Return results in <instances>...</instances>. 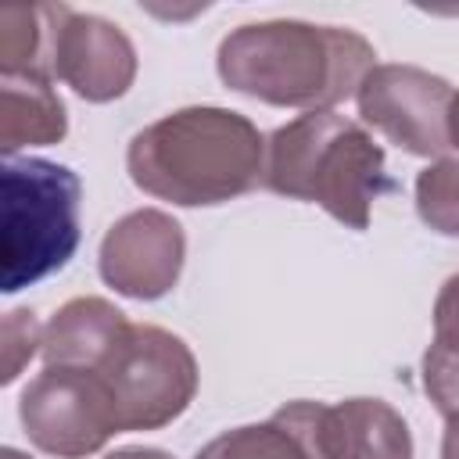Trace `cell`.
I'll return each mask as SVG.
<instances>
[{
  "label": "cell",
  "instance_id": "3957f363",
  "mask_svg": "<svg viewBox=\"0 0 459 459\" xmlns=\"http://www.w3.org/2000/svg\"><path fill=\"white\" fill-rule=\"evenodd\" d=\"M262 186L312 201L348 230H366L373 201L387 190L384 147L337 111H305L265 140Z\"/></svg>",
  "mask_w": 459,
  "mask_h": 459
},
{
  "label": "cell",
  "instance_id": "ba28073f",
  "mask_svg": "<svg viewBox=\"0 0 459 459\" xmlns=\"http://www.w3.org/2000/svg\"><path fill=\"white\" fill-rule=\"evenodd\" d=\"M183 255H186L183 226L158 208H140L122 215L104 233L97 265H100V280L118 294L136 301H154L176 287Z\"/></svg>",
  "mask_w": 459,
  "mask_h": 459
},
{
  "label": "cell",
  "instance_id": "7a4b0ae2",
  "mask_svg": "<svg viewBox=\"0 0 459 459\" xmlns=\"http://www.w3.org/2000/svg\"><path fill=\"white\" fill-rule=\"evenodd\" d=\"M265 140L230 108H179L129 140V179L183 208L222 204L262 183Z\"/></svg>",
  "mask_w": 459,
  "mask_h": 459
},
{
  "label": "cell",
  "instance_id": "6da1fadb",
  "mask_svg": "<svg viewBox=\"0 0 459 459\" xmlns=\"http://www.w3.org/2000/svg\"><path fill=\"white\" fill-rule=\"evenodd\" d=\"M369 39L337 25H308L294 18L255 22L233 29L219 43V75L230 90L276 104L330 111L359 93L377 68Z\"/></svg>",
  "mask_w": 459,
  "mask_h": 459
},
{
  "label": "cell",
  "instance_id": "7402d4cb",
  "mask_svg": "<svg viewBox=\"0 0 459 459\" xmlns=\"http://www.w3.org/2000/svg\"><path fill=\"white\" fill-rule=\"evenodd\" d=\"M0 459H29V455H22L18 448H4V452H0Z\"/></svg>",
  "mask_w": 459,
  "mask_h": 459
},
{
  "label": "cell",
  "instance_id": "8992f818",
  "mask_svg": "<svg viewBox=\"0 0 459 459\" xmlns=\"http://www.w3.org/2000/svg\"><path fill=\"white\" fill-rule=\"evenodd\" d=\"M18 420L29 441L57 459L93 455L111 434H122L100 373L75 366H43L18 398Z\"/></svg>",
  "mask_w": 459,
  "mask_h": 459
},
{
  "label": "cell",
  "instance_id": "52a82bcc",
  "mask_svg": "<svg viewBox=\"0 0 459 459\" xmlns=\"http://www.w3.org/2000/svg\"><path fill=\"white\" fill-rule=\"evenodd\" d=\"M452 97L455 93L441 75L416 65H377L355 93L362 122L420 158H441L452 147Z\"/></svg>",
  "mask_w": 459,
  "mask_h": 459
},
{
  "label": "cell",
  "instance_id": "44dd1931",
  "mask_svg": "<svg viewBox=\"0 0 459 459\" xmlns=\"http://www.w3.org/2000/svg\"><path fill=\"white\" fill-rule=\"evenodd\" d=\"M448 140L452 147H459V93L452 97V111H448Z\"/></svg>",
  "mask_w": 459,
  "mask_h": 459
},
{
  "label": "cell",
  "instance_id": "e0dca14e",
  "mask_svg": "<svg viewBox=\"0 0 459 459\" xmlns=\"http://www.w3.org/2000/svg\"><path fill=\"white\" fill-rule=\"evenodd\" d=\"M43 351V326L36 319L32 308H14L4 316V330H0V355H4V366H0V380L11 384L18 380L22 366Z\"/></svg>",
  "mask_w": 459,
  "mask_h": 459
},
{
  "label": "cell",
  "instance_id": "277c9868",
  "mask_svg": "<svg viewBox=\"0 0 459 459\" xmlns=\"http://www.w3.org/2000/svg\"><path fill=\"white\" fill-rule=\"evenodd\" d=\"M79 176L47 158H7L0 169V290L14 294L79 247Z\"/></svg>",
  "mask_w": 459,
  "mask_h": 459
},
{
  "label": "cell",
  "instance_id": "8fae6325",
  "mask_svg": "<svg viewBox=\"0 0 459 459\" xmlns=\"http://www.w3.org/2000/svg\"><path fill=\"white\" fill-rule=\"evenodd\" d=\"M68 133L65 104L47 75L0 79V151L14 158L22 147H47Z\"/></svg>",
  "mask_w": 459,
  "mask_h": 459
},
{
  "label": "cell",
  "instance_id": "30bf717a",
  "mask_svg": "<svg viewBox=\"0 0 459 459\" xmlns=\"http://www.w3.org/2000/svg\"><path fill=\"white\" fill-rule=\"evenodd\" d=\"M129 326L126 312H118L104 298H72L54 312L43 326V359L47 366H75L97 369L118 333Z\"/></svg>",
  "mask_w": 459,
  "mask_h": 459
},
{
  "label": "cell",
  "instance_id": "4fadbf2b",
  "mask_svg": "<svg viewBox=\"0 0 459 459\" xmlns=\"http://www.w3.org/2000/svg\"><path fill=\"white\" fill-rule=\"evenodd\" d=\"M57 4H4L0 7V75H47L54 47Z\"/></svg>",
  "mask_w": 459,
  "mask_h": 459
},
{
  "label": "cell",
  "instance_id": "9a60e30c",
  "mask_svg": "<svg viewBox=\"0 0 459 459\" xmlns=\"http://www.w3.org/2000/svg\"><path fill=\"white\" fill-rule=\"evenodd\" d=\"M416 212L430 230L459 237V158H437L416 176Z\"/></svg>",
  "mask_w": 459,
  "mask_h": 459
},
{
  "label": "cell",
  "instance_id": "5bb4252c",
  "mask_svg": "<svg viewBox=\"0 0 459 459\" xmlns=\"http://www.w3.org/2000/svg\"><path fill=\"white\" fill-rule=\"evenodd\" d=\"M194 459H312L305 445L273 416L265 423L233 427L212 437Z\"/></svg>",
  "mask_w": 459,
  "mask_h": 459
},
{
  "label": "cell",
  "instance_id": "9c48e42d",
  "mask_svg": "<svg viewBox=\"0 0 459 459\" xmlns=\"http://www.w3.org/2000/svg\"><path fill=\"white\" fill-rule=\"evenodd\" d=\"M50 72L65 86H72L82 100L104 104V100L122 97L133 86L136 50L115 22L100 14H79L57 4Z\"/></svg>",
  "mask_w": 459,
  "mask_h": 459
},
{
  "label": "cell",
  "instance_id": "5b68a950",
  "mask_svg": "<svg viewBox=\"0 0 459 459\" xmlns=\"http://www.w3.org/2000/svg\"><path fill=\"white\" fill-rule=\"evenodd\" d=\"M118 412V430H158L186 412L197 394L194 351L172 330L129 323L97 362Z\"/></svg>",
  "mask_w": 459,
  "mask_h": 459
},
{
  "label": "cell",
  "instance_id": "ffe728a7",
  "mask_svg": "<svg viewBox=\"0 0 459 459\" xmlns=\"http://www.w3.org/2000/svg\"><path fill=\"white\" fill-rule=\"evenodd\" d=\"M108 459H172V455L161 452V448H118Z\"/></svg>",
  "mask_w": 459,
  "mask_h": 459
},
{
  "label": "cell",
  "instance_id": "d6986e66",
  "mask_svg": "<svg viewBox=\"0 0 459 459\" xmlns=\"http://www.w3.org/2000/svg\"><path fill=\"white\" fill-rule=\"evenodd\" d=\"M441 459H459V412H455V416H448V423H445Z\"/></svg>",
  "mask_w": 459,
  "mask_h": 459
},
{
  "label": "cell",
  "instance_id": "ac0fdd59",
  "mask_svg": "<svg viewBox=\"0 0 459 459\" xmlns=\"http://www.w3.org/2000/svg\"><path fill=\"white\" fill-rule=\"evenodd\" d=\"M434 333L437 337H459V273L448 276L434 301Z\"/></svg>",
  "mask_w": 459,
  "mask_h": 459
},
{
  "label": "cell",
  "instance_id": "2e32d148",
  "mask_svg": "<svg viewBox=\"0 0 459 459\" xmlns=\"http://www.w3.org/2000/svg\"><path fill=\"white\" fill-rule=\"evenodd\" d=\"M423 387L445 420L459 412V337L434 333V344L423 351Z\"/></svg>",
  "mask_w": 459,
  "mask_h": 459
},
{
  "label": "cell",
  "instance_id": "7c38bea8",
  "mask_svg": "<svg viewBox=\"0 0 459 459\" xmlns=\"http://www.w3.org/2000/svg\"><path fill=\"white\" fill-rule=\"evenodd\" d=\"M333 459H412L405 420L380 398H344L330 405Z\"/></svg>",
  "mask_w": 459,
  "mask_h": 459
}]
</instances>
